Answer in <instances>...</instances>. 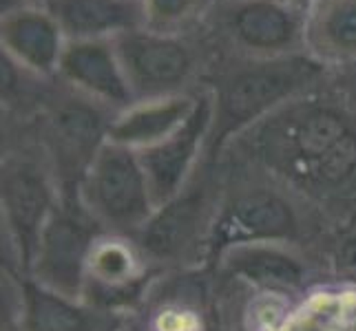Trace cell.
I'll return each mask as SVG.
<instances>
[{
    "mask_svg": "<svg viewBox=\"0 0 356 331\" xmlns=\"http://www.w3.org/2000/svg\"><path fill=\"white\" fill-rule=\"evenodd\" d=\"M222 157L273 175L337 226L356 219V102L330 80L243 130Z\"/></svg>",
    "mask_w": 356,
    "mask_h": 331,
    "instance_id": "1",
    "label": "cell"
},
{
    "mask_svg": "<svg viewBox=\"0 0 356 331\" xmlns=\"http://www.w3.org/2000/svg\"><path fill=\"white\" fill-rule=\"evenodd\" d=\"M219 162L224 168V194L208 265L226 250L245 243L294 245L325 261L337 223L264 170L230 157H219Z\"/></svg>",
    "mask_w": 356,
    "mask_h": 331,
    "instance_id": "2",
    "label": "cell"
},
{
    "mask_svg": "<svg viewBox=\"0 0 356 331\" xmlns=\"http://www.w3.org/2000/svg\"><path fill=\"white\" fill-rule=\"evenodd\" d=\"M327 80L330 69L305 51L266 60L232 58V62L204 87L213 93L215 106L206 155L219 159L226 146L243 130Z\"/></svg>",
    "mask_w": 356,
    "mask_h": 331,
    "instance_id": "3",
    "label": "cell"
},
{
    "mask_svg": "<svg viewBox=\"0 0 356 331\" xmlns=\"http://www.w3.org/2000/svg\"><path fill=\"white\" fill-rule=\"evenodd\" d=\"M63 190L42 148L20 124L3 121L0 162V250L3 269L27 278L29 263Z\"/></svg>",
    "mask_w": 356,
    "mask_h": 331,
    "instance_id": "4",
    "label": "cell"
},
{
    "mask_svg": "<svg viewBox=\"0 0 356 331\" xmlns=\"http://www.w3.org/2000/svg\"><path fill=\"white\" fill-rule=\"evenodd\" d=\"M222 194V162L206 155L186 186L155 207L135 241L157 272L208 265Z\"/></svg>",
    "mask_w": 356,
    "mask_h": 331,
    "instance_id": "5",
    "label": "cell"
},
{
    "mask_svg": "<svg viewBox=\"0 0 356 331\" xmlns=\"http://www.w3.org/2000/svg\"><path fill=\"white\" fill-rule=\"evenodd\" d=\"M118 113L80 95L54 78L27 119H9L27 130L51 164L63 197H78L80 183L95 155L108 142Z\"/></svg>",
    "mask_w": 356,
    "mask_h": 331,
    "instance_id": "6",
    "label": "cell"
},
{
    "mask_svg": "<svg viewBox=\"0 0 356 331\" xmlns=\"http://www.w3.org/2000/svg\"><path fill=\"white\" fill-rule=\"evenodd\" d=\"M250 291L303 307L312 296L332 287L327 263L308 250L284 243H245L226 250L211 265Z\"/></svg>",
    "mask_w": 356,
    "mask_h": 331,
    "instance_id": "7",
    "label": "cell"
},
{
    "mask_svg": "<svg viewBox=\"0 0 356 331\" xmlns=\"http://www.w3.org/2000/svg\"><path fill=\"white\" fill-rule=\"evenodd\" d=\"M78 197L104 232L135 237L155 210L138 151L106 142L84 175Z\"/></svg>",
    "mask_w": 356,
    "mask_h": 331,
    "instance_id": "8",
    "label": "cell"
},
{
    "mask_svg": "<svg viewBox=\"0 0 356 331\" xmlns=\"http://www.w3.org/2000/svg\"><path fill=\"white\" fill-rule=\"evenodd\" d=\"M102 232L80 197H63L35 243L27 278L80 298L89 254Z\"/></svg>",
    "mask_w": 356,
    "mask_h": 331,
    "instance_id": "9",
    "label": "cell"
},
{
    "mask_svg": "<svg viewBox=\"0 0 356 331\" xmlns=\"http://www.w3.org/2000/svg\"><path fill=\"white\" fill-rule=\"evenodd\" d=\"M115 46L135 100L202 91L200 84H195L202 69L197 49L179 33L142 27L120 35Z\"/></svg>",
    "mask_w": 356,
    "mask_h": 331,
    "instance_id": "10",
    "label": "cell"
},
{
    "mask_svg": "<svg viewBox=\"0 0 356 331\" xmlns=\"http://www.w3.org/2000/svg\"><path fill=\"white\" fill-rule=\"evenodd\" d=\"M159 274L135 237L102 232L89 254L80 298L97 312L129 318Z\"/></svg>",
    "mask_w": 356,
    "mask_h": 331,
    "instance_id": "11",
    "label": "cell"
},
{
    "mask_svg": "<svg viewBox=\"0 0 356 331\" xmlns=\"http://www.w3.org/2000/svg\"><path fill=\"white\" fill-rule=\"evenodd\" d=\"M213 16L235 58L266 60L305 51V14L284 0H219Z\"/></svg>",
    "mask_w": 356,
    "mask_h": 331,
    "instance_id": "12",
    "label": "cell"
},
{
    "mask_svg": "<svg viewBox=\"0 0 356 331\" xmlns=\"http://www.w3.org/2000/svg\"><path fill=\"white\" fill-rule=\"evenodd\" d=\"M129 318L142 331H215L219 298L213 267L162 272Z\"/></svg>",
    "mask_w": 356,
    "mask_h": 331,
    "instance_id": "13",
    "label": "cell"
},
{
    "mask_svg": "<svg viewBox=\"0 0 356 331\" xmlns=\"http://www.w3.org/2000/svg\"><path fill=\"white\" fill-rule=\"evenodd\" d=\"M213 113V93L202 89L188 119L166 139L140 153L155 205L177 194L202 166L211 142Z\"/></svg>",
    "mask_w": 356,
    "mask_h": 331,
    "instance_id": "14",
    "label": "cell"
},
{
    "mask_svg": "<svg viewBox=\"0 0 356 331\" xmlns=\"http://www.w3.org/2000/svg\"><path fill=\"white\" fill-rule=\"evenodd\" d=\"M56 78L113 113H122L138 102L115 40L69 42Z\"/></svg>",
    "mask_w": 356,
    "mask_h": 331,
    "instance_id": "15",
    "label": "cell"
},
{
    "mask_svg": "<svg viewBox=\"0 0 356 331\" xmlns=\"http://www.w3.org/2000/svg\"><path fill=\"white\" fill-rule=\"evenodd\" d=\"M69 40L47 7H20L0 16L3 56L42 80L58 76Z\"/></svg>",
    "mask_w": 356,
    "mask_h": 331,
    "instance_id": "16",
    "label": "cell"
},
{
    "mask_svg": "<svg viewBox=\"0 0 356 331\" xmlns=\"http://www.w3.org/2000/svg\"><path fill=\"white\" fill-rule=\"evenodd\" d=\"M47 9L69 42L118 40L144 27L142 0H51Z\"/></svg>",
    "mask_w": 356,
    "mask_h": 331,
    "instance_id": "17",
    "label": "cell"
},
{
    "mask_svg": "<svg viewBox=\"0 0 356 331\" xmlns=\"http://www.w3.org/2000/svg\"><path fill=\"white\" fill-rule=\"evenodd\" d=\"M129 318L93 309L82 298L67 296L24 278V331H115Z\"/></svg>",
    "mask_w": 356,
    "mask_h": 331,
    "instance_id": "18",
    "label": "cell"
},
{
    "mask_svg": "<svg viewBox=\"0 0 356 331\" xmlns=\"http://www.w3.org/2000/svg\"><path fill=\"white\" fill-rule=\"evenodd\" d=\"M197 93H181L153 100H138L133 106L115 115L108 142L127 146L131 151H146L173 135L193 113Z\"/></svg>",
    "mask_w": 356,
    "mask_h": 331,
    "instance_id": "19",
    "label": "cell"
},
{
    "mask_svg": "<svg viewBox=\"0 0 356 331\" xmlns=\"http://www.w3.org/2000/svg\"><path fill=\"white\" fill-rule=\"evenodd\" d=\"M303 49L330 71L356 62V0H316L305 11Z\"/></svg>",
    "mask_w": 356,
    "mask_h": 331,
    "instance_id": "20",
    "label": "cell"
},
{
    "mask_svg": "<svg viewBox=\"0 0 356 331\" xmlns=\"http://www.w3.org/2000/svg\"><path fill=\"white\" fill-rule=\"evenodd\" d=\"M219 0H142L144 27L164 33H179L188 24L213 14Z\"/></svg>",
    "mask_w": 356,
    "mask_h": 331,
    "instance_id": "21",
    "label": "cell"
},
{
    "mask_svg": "<svg viewBox=\"0 0 356 331\" xmlns=\"http://www.w3.org/2000/svg\"><path fill=\"white\" fill-rule=\"evenodd\" d=\"M332 287L356 294V219L334 226L325 248Z\"/></svg>",
    "mask_w": 356,
    "mask_h": 331,
    "instance_id": "22",
    "label": "cell"
},
{
    "mask_svg": "<svg viewBox=\"0 0 356 331\" xmlns=\"http://www.w3.org/2000/svg\"><path fill=\"white\" fill-rule=\"evenodd\" d=\"M215 272V280H217V298H219V327L215 331H252L248 325H245L243 316H245V307L252 298V291L232 280L224 274Z\"/></svg>",
    "mask_w": 356,
    "mask_h": 331,
    "instance_id": "23",
    "label": "cell"
},
{
    "mask_svg": "<svg viewBox=\"0 0 356 331\" xmlns=\"http://www.w3.org/2000/svg\"><path fill=\"white\" fill-rule=\"evenodd\" d=\"M330 84L339 89L343 95H348L352 102H356V62L350 67L330 71Z\"/></svg>",
    "mask_w": 356,
    "mask_h": 331,
    "instance_id": "24",
    "label": "cell"
},
{
    "mask_svg": "<svg viewBox=\"0 0 356 331\" xmlns=\"http://www.w3.org/2000/svg\"><path fill=\"white\" fill-rule=\"evenodd\" d=\"M0 331H24L22 307H0Z\"/></svg>",
    "mask_w": 356,
    "mask_h": 331,
    "instance_id": "25",
    "label": "cell"
},
{
    "mask_svg": "<svg viewBox=\"0 0 356 331\" xmlns=\"http://www.w3.org/2000/svg\"><path fill=\"white\" fill-rule=\"evenodd\" d=\"M286 5H290L292 9H297V11H301V14H305V11H308L316 0H284Z\"/></svg>",
    "mask_w": 356,
    "mask_h": 331,
    "instance_id": "26",
    "label": "cell"
},
{
    "mask_svg": "<svg viewBox=\"0 0 356 331\" xmlns=\"http://www.w3.org/2000/svg\"><path fill=\"white\" fill-rule=\"evenodd\" d=\"M22 3H27V5H33V7H47L51 0H22Z\"/></svg>",
    "mask_w": 356,
    "mask_h": 331,
    "instance_id": "27",
    "label": "cell"
},
{
    "mask_svg": "<svg viewBox=\"0 0 356 331\" xmlns=\"http://www.w3.org/2000/svg\"><path fill=\"white\" fill-rule=\"evenodd\" d=\"M129 331H142V329H140V327L135 325V323L131 321V318H129Z\"/></svg>",
    "mask_w": 356,
    "mask_h": 331,
    "instance_id": "28",
    "label": "cell"
},
{
    "mask_svg": "<svg viewBox=\"0 0 356 331\" xmlns=\"http://www.w3.org/2000/svg\"><path fill=\"white\" fill-rule=\"evenodd\" d=\"M115 331H129V321L124 323V327H120V329H115Z\"/></svg>",
    "mask_w": 356,
    "mask_h": 331,
    "instance_id": "29",
    "label": "cell"
}]
</instances>
